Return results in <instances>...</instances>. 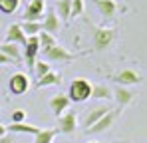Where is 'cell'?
Listing matches in <instances>:
<instances>
[{
	"instance_id": "cell-1",
	"label": "cell",
	"mask_w": 147,
	"mask_h": 143,
	"mask_svg": "<svg viewBox=\"0 0 147 143\" xmlns=\"http://www.w3.org/2000/svg\"><path fill=\"white\" fill-rule=\"evenodd\" d=\"M115 28H107V26H92V40H94V50L96 52H105L109 50L111 44L115 42Z\"/></svg>"
},
{
	"instance_id": "cell-2",
	"label": "cell",
	"mask_w": 147,
	"mask_h": 143,
	"mask_svg": "<svg viewBox=\"0 0 147 143\" xmlns=\"http://www.w3.org/2000/svg\"><path fill=\"white\" fill-rule=\"evenodd\" d=\"M66 95L70 97V101H74V103H82V101H86V99L92 97V84L86 78H76L72 84L68 86V94Z\"/></svg>"
},
{
	"instance_id": "cell-3",
	"label": "cell",
	"mask_w": 147,
	"mask_h": 143,
	"mask_svg": "<svg viewBox=\"0 0 147 143\" xmlns=\"http://www.w3.org/2000/svg\"><path fill=\"white\" fill-rule=\"evenodd\" d=\"M44 62L48 64H64V62H72L76 60V54H72L68 48H64L62 44H54L52 48H46L40 52Z\"/></svg>"
},
{
	"instance_id": "cell-4",
	"label": "cell",
	"mask_w": 147,
	"mask_h": 143,
	"mask_svg": "<svg viewBox=\"0 0 147 143\" xmlns=\"http://www.w3.org/2000/svg\"><path fill=\"white\" fill-rule=\"evenodd\" d=\"M30 90V78L26 76L24 72H16L10 76L8 80V92L12 95H24Z\"/></svg>"
},
{
	"instance_id": "cell-5",
	"label": "cell",
	"mask_w": 147,
	"mask_h": 143,
	"mask_svg": "<svg viewBox=\"0 0 147 143\" xmlns=\"http://www.w3.org/2000/svg\"><path fill=\"white\" fill-rule=\"evenodd\" d=\"M42 16H46V0H30L24 14H22V20H26V22H40Z\"/></svg>"
},
{
	"instance_id": "cell-6",
	"label": "cell",
	"mask_w": 147,
	"mask_h": 143,
	"mask_svg": "<svg viewBox=\"0 0 147 143\" xmlns=\"http://www.w3.org/2000/svg\"><path fill=\"white\" fill-rule=\"evenodd\" d=\"M38 54H40V40H38V36H30L28 40H26V46H24V54H22V60L26 62V66L30 68V70H34V66H36V58H38Z\"/></svg>"
},
{
	"instance_id": "cell-7",
	"label": "cell",
	"mask_w": 147,
	"mask_h": 143,
	"mask_svg": "<svg viewBox=\"0 0 147 143\" xmlns=\"http://www.w3.org/2000/svg\"><path fill=\"white\" fill-rule=\"evenodd\" d=\"M109 80H113V82H115L117 86H121V88H127V86L141 84V82H143V76H141L139 72L127 68V70H121V72H117V74H113Z\"/></svg>"
},
{
	"instance_id": "cell-8",
	"label": "cell",
	"mask_w": 147,
	"mask_h": 143,
	"mask_svg": "<svg viewBox=\"0 0 147 143\" xmlns=\"http://www.w3.org/2000/svg\"><path fill=\"white\" fill-rule=\"evenodd\" d=\"M117 113L119 111H115V109H111V111H107L103 117L99 119L98 123H94L90 129H86V133L88 135H98V133H103V131H107L113 123H115V119H117Z\"/></svg>"
},
{
	"instance_id": "cell-9",
	"label": "cell",
	"mask_w": 147,
	"mask_h": 143,
	"mask_svg": "<svg viewBox=\"0 0 147 143\" xmlns=\"http://www.w3.org/2000/svg\"><path fill=\"white\" fill-rule=\"evenodd\" d=\"M70 97L66 94H56V95H52L50 97V101H48V105H50V111L56 115V117H60V115H64L66 111H68V107H70Z\"/></svg>"
},
{
	"instance_id": "cell-10",
	"label": "cell",
	"mask_w": 147,
	"mask_h": 143,
	"mask_svg": "<svg viewBox=\"0 0 147 143\" xmlns=\"http://www.w3.org/2000/svg\"><path fill=\"white\" fill-rule=\"evenodd\" d=\"M78 127V113L76 111H66L64 115L58 117V131L60 133H66V135H72Z\"/></svg>"
},
{
	"instance_id": "cell-11",
	"label": "cell",
	"mask_w": 147,
	"mask_h": 143,
	"mask_svg": "<svg viewBox=\"0 0 147 143\" xmlns=\"http://www.w3.org/2000/svg\"><path fill=\"white\" fill-rule=\"evenodd\" d=\"M26 34L22 32V26L20 24H10L8 30H6V36H4V42L6 44H16V46L24 48L26 46Z\"/></svg>"
},
{
	"instance_id": "cell-12",
	"label": "cell",
	"mask_w": 147,
	"mask_h": 143,
	"mask_svg": "<svg viewBox=\"0 0 147 143\" xmlns=\"http://www.w3.org/2000/svg\"><path fill=\"white\" fill-rule=\"evenodd\" d=\"M94 4L103 18H115L119 10H123V6H119L115 0H94Z\"/></svg>"
},
{
	"instance_id": "cell-13",
	"label": "cell",
	"mask_w": 147,
	"mask_h": 143,
	"mask_svg": "<svg viewBox=\"0 0 147 143\" xmlns=\"http://www.w3.org/2000/svg\"><path fill=\"white\" fill-rule=\"evenodd\" d=\"M60 28H62L60 16L56 14L54 8H50L48 12H46V16H44V20H42V32H48L52 36H56V34L60 32Z\"/></svg>"
},
{
	"instance_id": "cell-14",
	"label": "cell",
	"mask_w": 147,
	"mask_h": 143,
	"mask_svg": "<svg viewBox=\"0 0 147 143\" xmlns=\"http://www.w3.org/2000/svg\"><path fill=\"white\" fill-rule=\"evenodd\" d=\"M107 111H111V107L109 105H105V103H101V105H96V107H92L90 111H88V115H86V119H84V127L86 129H90L94 123H98L99 119L103 117Z\"/></svg>"
},
{
	"instance_id": "cell-15",
	"label": "cell",
	"mask_w": 147,
	"mask_h": 143,
	"mask_svg": "<svg viewBox=\"0 0 147 143\" xmlns=\"http://www.w3.org/2000/svg\"><path fill=\"white\" fill-rule=\"evenodd\" d=\"M113 92V99L117 101V105H119V109L123 107H127L133 99H135V92H131V90H127V88H121V86H117L115 90H111Z\"/></svg>"
},
{
	"instance_id": "cell-16",
	"label": "cell",
	"mask_w": 147,
	"mask_h": 143,
	"mask_svg": "<svg viewBox=\"0 0 147 143\" xmlns=\"http://www.w3.org/2000/svg\"><path fill=\"white\" fill-rule=\"evenodd\" d=\"M0 52H2L4 56H8L14 64L22 62V48L16 46V44H6V42H2V44H0Z\"/></svg>"
},
{
	"instance_id": "cell-17",
	"label": "cell",
	"mask_w": 147,
	"mask_h": 143,
	"mask_svg": "<svg viewBox=\"0 0 147 143\" xmlns=\"http://www.w3.org/2000/svg\"><path fill=\"white\" fill-rule=\"evenodd\" d=\"M6 129H8V133H28V135H36L40 131V127L26 123V121L24 123H10V125H6Z\"/></svg>"
},
{
	"instance_id": "cell-18",
	"label": "cell",
	"mask_w": 147,
	"mask_h": 143,
	"mask_svg": "<svg viewBox=\"0 0 147 143\" xmlns=\"http://www.w3.org/2000/svg\"><path fill=\"white\" fill-rule=\"evenodd\" d=\"M54 10H56V14L60 16V20L68 22V20H70V14H72V0H56Z\"/></svg>"
},
{
	"instance_id": "cell-19",
	"label": "cell",
	"mask_w": 147,
	"mask_h": 143,
	"mask_svg": "<svg viewBox=\"0 0 147 143\" xmlns=\"http://www.w3.org/2000/svg\"><path fill=\"white\" fill-rule=\"evenodd\" d=\"M62 82V74L58 72H48L46 76H42L38 82H36V88L42 90V88H50V86H58Z\"/></svg>"
},
{
	"instance_id": "cell-20",
	"label": "cell",
	"mask_w": 147,
	"mask_h": 143,
	"mask_svg": "<svg viewBox=\"0 0 147 143\" xmlns=\"http://www.w3.org/2000/svg\"><path fill=\"white\" fill-rule=\"evenodd\" d=\"M92 97H96V99H113V92H111V88L109 86H105V84H96V86H92Z\"/></svg>"
},
{
	"instance_id": "cell-21",
	"label": "cell",
	"mask_w": 147,
	"mask_h": 143,
	"mask_svg": "<svg viewBox=\"0 0 147 143\" xmlns=\"http://www.w3.org/2000/svg\"><path fill=\"white\" fill-rule=\"evenodd\" d=\"M58 133H60L58 127H54V129H40V131L34 135V143H52Z\"/></svg>"
},
{
	"instance_id": "cell-22",
	"label": "cell",
	"mask_w": 147,
	"mask_h": 143,
	"mask_svg": "<svg viewBox=\"0 0 147 143\" xmlns=\"http://www.w3.org/2000/svg\"><path fill=\"white\" fill-rule=\"evenodd\" d=\"M20 26H22V32L26 34V38L38 36V34L42 32V22H26V20H22Z\"/></svg>"
},
{
	"instance_id": "cell-23",
	"label": "cell",
	"mask_w": 147,
	"mask_h": 143,
	"mask_svg": "<svg viewBox=\"0 0 147 143\" xmlns=\"http://www.w3.org/2000/svg\"><path fill=\"white\" fill-rule=\"evenodd\" d=\"M22 0H0V12L2 14H14L18 12Z\"/></svg>"
},
{
	"instance_id": "cell-24",
	"label": "cell",
	"mask_w": 147,
	"mask_h": 143,
	"mask_svg": "<svg viewBox=\"0 0 147 143\" xmlns=\"http://www.w3.org/2000/svg\"><path fill=\"white\" fill-rule=\"evenodd\" d=\"M38 40H40V52L46 50V48H52L54 44H58L56 36H52L48 32H40V34H38Z\"/></svg>"
},
{
	"instance_id": "cell-25",
	"label": "cell",
	"mask_w": 147,
	"mask_h": 143,
	"mask_svg": "<svg viewBox=\"0 0 147 143\" xmlns=\"http://www.w3.org/2000/svg\"><path fill=\"white\" fill-rule=\"evenodd\" d=\"M48 72H52V70H50V64H48V62H44V60L36 62V66H34V74H36V78H38V80H40L42 76H46Z\"/></svg>"
},
{
	"instance_id": "cell-26",
	"label": "cell",
	"mask_w": 147,
	"mask_h": 143,
	"mask_svg": "<svg viewBox=\"0 0 147 143\" xmlns=\"http://www.w3.org/2000/svg\"><path fill=\"white\" fill-rule=\"evenodd\" d=\"M84 8H86V2L84 0H72V14H70V18H76V16H82L84 14Z\"/></svg>"
},
{
	"instance_id": "cell-27",
	"label": "cell",
	"mask_w": 147,
	"mask_h": 143,
	"mask_svg": "<svg viewBox=\"0 0 147 143\" xmlns=\"http://www.w3.org/2000/svg\"><path fill=\"white\" fill-rule=\"evenodd\" d=\"M26 121V111L24 109H14L10 113V123H24Z\"/></svg>"
},
{
	"instance_id": "cell-28",
	"label": "cell",
	"mask_w": 147,
	"mask_h": 143,
	"mask_svg": "<svg viewBox=\"0 0 147 143\" xmlns=\"http://www.w3.org/2000/svg\"><path fill=\"white\" fill-rule=\"evenodd\" d=\"M12 64H14V62H12L8 56H4V54L0 52V66H12Z\"/></svg>"
},
{
	"instance_id": "cell-29",
	"label": "cell",
	"mask_w": 147,
	"mask_h": 143,
	"mask_svg": "<svg viewBox=\"0 0 147 143\" xmlns=\"http://www.w3.org/2000/svg\"><path fill=\"white\" fill-rule=\"evenodd\" d=\"M0 143H14V137L8 133V135H4V137H0Z\"/></svg>"
},
{
	"instance_id": "cell-30",
	"label": "cell",
	"mask_w": 147,
	"mask_h": 143,
	"mask_svg": "<svg viewBox=\"0 0 147 143\" xmlns=\"http://www.w3.org/2000/svg\"><path fill=\"white\" fill-rule=\"evenodd\" d=\"M4 135H8V129H6V125L0 123V137H4Z\"/></svg>"
},
{
	"instance_id": "cell-31",
	"label": "cell",
	"mask_w": 147,
	"mask_h": 143,
	"mask_svg": "<svg viewBox=\"0 0 147 143\" xmlns=\"http://www.w3.org/2000/svg\"><path fill=\"white\" fill-rule=\"evenodd\" d=\"M90 143H99V141H90Z\"/></svg>"
}]
</instances>
